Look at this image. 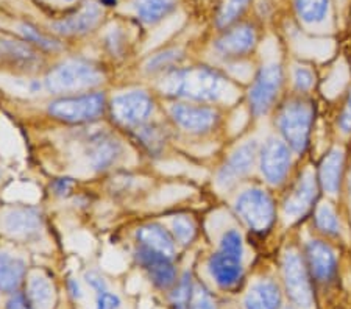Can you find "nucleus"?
Wrapping results in <instances>:
<instances>
[{
	"label": "nucleus",
	"instance_id": "a18cd8bd",
	"mask_svg": "<svg viewBox=\"0 0 351 309\" xmlns=\"http://www.w3.org/2000/svg\"><path fill=\"white\" fill-rule=\"evenodd\" d=\"M350 195H351V177H350Z\"/></svg>",
	"mask_w": 351,
	"mask_h": 309
},
{
	"label": "nucleus",
	"instance_id": "49530a36",
	"mask_svg": "<svg viewBox=\"0 0 351 309\" xmlns=\"http://www.w3.org/2000/svg\"><path fill=\"white\" fill-rule=\"evenodd\" d=\"M0 180H2V169H0Z\"/></svg>",
	"mask_w": 351,
	"mask_h": 309
},
{
	"label": "nucleus",
	"instance_id": "ea45409f",
	"mask_svg": "<svg viewBox=\"0 0 351 309\" xmlns=\"http://www.w3.org/2000/svg\"><path fill=\"white\" fill-rule=\"evenodd\" d=\"M339 125H341V128L345 133L351 132V95L347 102V106H345V110L342 112L341 119H339Z\"/></svg>",
	"mask_w": 351,
	"mask_h": 309
},
{
	"label": "nucleus",
	"instance_id": "b1692460",
	"mask_svg": "<svg viewBox=\"0 0 351 309\" xmlns=\"http://www.w3.org/2000/svg\"><path fill=\"white\" fill-rule=\"evenodd\" d=\"M178 0H132L134 16L145 25L161 22L175 8Z\"/></svg>",
	"mask_w": 351,
	"mask_h": 309
},
{
	"label": "nucleus",
	"instance_id": "473e14b6",
	"mask_svg": "<svg viewBox=\"0 0 351 309\" xmlns=\"http://www.w3.org/2000/svg\"><path fill=\"white\" fill-rule=\"evenodd\" d=\"M173 234L181 244H189L195 234V225L189 217L180 216L173 221Z\"/></svg>",
	"mask_w": 351,
	"mask_h": 309
},
{
	"label": "nucleus",
	"instance_id": "f3484780",
	"mask_svg": "<svg viewBox=\"0 0 351 309\" xmlns=\"http://www.w3.org/2000/svg\"><path fill=\"white\" fill-rule=\"evenodd\" d=\"M315 178L311 172H304L298 180L295 188L285 201V212L287 217H300L306 212L315 199Z\"/></svg>",
	"mask_w": 351,
	"mask_h": 309
},
{
	"label": "nucleus",
	"instance_id": "393cba45",
	"mask_svg": "<svg viewBox=\"0 0 351 309\" xmlns=\"http://www.w3.org/2000/svg\"><path fill=\"white\" fill-rule=\"evenodd\" d=\"M343 167V153L342 150L334 149L325 156L324 162L320 166V183L325 190L331 194H336L341 184Z\"/></svg>",
	"mask_w": 351,
	"mask_h": 309
},
{
	"label": "nucleus",
	"instance_id": "c9c22d12",
	"mask_svg": "<svg viewBox=\"0 0 351 309\" xmlns=\"http://www.w3.org/2000/svg\"><path fill=\"white\" fill-rule=\"evenodd\" d=\"M293 82H295V86L300 91H306L313 86L314 75L306 67H297L295 72H293Z\"/></svg>",
	"mask_w": 351,
	"mask_h": 309
},
{
	"label": "nucleus",
	"instance_id": "4be33fe9",
	"mask_svg": "<svg viewBox=\"0 0 351 309\" xmlns=\"http://www.w3.org/2000/svg\"><path fill=\"white\" fill-rule=\"evenodd\" d=\"M281 305V294L274 281H259L248 291L243 300L245 309H278Z\"/></svg>",
	"mask_w": 351,
	"mask_h": 309
},
{
	"label": "nucleus",
	"instance_id": "58836bf2",
	"mask_svg": "<svg viewBox=\"0 0 351 309\" xmlns=\"http://www.w3.org/2000/svg\"><path fill=\"white\" fill-rule=\"evenodd\" d=\"M86 281L90 288H93L94 291H97V294H101V292L106 291V284H105L104 278H101L97 273H94V272L86 273Z\"/></svg>",
	"mask_w": 351,
	"mask_h": 309
},
{
	"label": "nucleus",
	"instance_id": "c03bdc74",
	"mask_svg": "<svg viewBox=\"0 0 351 309\" xmlns=\"http://www.w3.org/2000/svg\"><path fill=\"white\" fill-rule=\"evenodd\" d=\"M61 2H63V3H66V5H72V3H75V2H78V0H61Z\"/></svg>",
	"mask_w": 351,
	"mask_h": 309
},
{
	"label": "nucleus",
	"instance_id": "f704fd0d",
	"mask_svg": "<svg viewBox=\"0 0 351 309\" xmlns=\"http://www.w3.org/2000/svg\"><path fill=\"white\" fill-rule=\"evenodd\" d=\"M125 36H123L122 33V28H111V32H108V35L105 38V44L106 47H108L112 53H119L121 50L125 46Z\"/></svg>",
	"mask_w": 351,
	"mask_h": 309
},
{
	"label": "nucleus",
	"instance_id": "4468645a",
	"mask_svg": "<svg viewBox=\"0 0 351 309\" xmlns=\"http://www.w3.org/2000/svg\"><path fill=\"white\" fill-rule=\"evenodd\" d=\"M173 121L178 123L181 128L192 133L208 132L217 121L216 111L206 106H195V105H173L171 110Z\"/></svg>",
	"mask_w": 351,
	"mask_h": 309
},
{
	"label": "nucleus",
	"instance_id": "423d86ee",
	"mask_svg": "<svg viewBox=\"0 0 351 309\" xmlns=\"http://www.w3.org/2000/svg\"><path fill=\"white\" fill-rule=\"evenodd\" d=\"M237 214L254 232H265L275 219V206L270 195L261 189L245 190L236 203Z\"/></svg>",
	"mask_w": 351,
	"mask_h": 309
},
{
	"label": "nucleus",
	"instance_id": "37998d69",
	"mask_svg": "<svg viewBox=\"0 0 351 309\" xmlns=\"http://www.w3.org/2000/svg\"><path fill=\"white\" fill-rule=\"evenodd\" d=\"M97 2H99L104 8H112V7H117L119 0H97Z\"/></svg>",
	"mask_w": 351,
	"mask_h": 309
},
{
	"label": "nucleus",
	"instance_id": "9b49d317",
	"mask_svg": "<svg viewBox=\"0 0 351 309\" xmlns=\"http://www.w3.org/2000/svg\"><path fill=\"white\" fill-rule=\"evenodd\" d=\"M291 166V153L282 140L270 138L261 150V172L270 183L278 184L287 175Z\"/></svg>",
	"mask_w": 351,
	"mask_h": 309
},
{
	"label": "nucleus",
	"instance_id": "7ed1b4c3",
	"mask_svg": "<svg viewBox=\"0 0 351 309\" xmlns=\"http://www.w3.org/2000/svg\"><path fill=\"white\" fill-rule=\"evenodd\" d=\"M101 82L104 74L97 66L84 60H69L49 72L45 88L53 94H66L94 88Z\"/></svg>",
	"mask_w": 351,
	"mask_h": 309
},
{
	"label": "nucleus",
	"instance_id": "f03ea898",
	"mask_svg": "<svg viewBox=\"0 0 351 309\" xmlns=\"http://www.w3.org/2000/svg\"><path fill=\"white\" fill-rule=\"evenodd\" d=\"M209 272L222 289H234L241 284L242 269V238L236 230H230L220 240V249L209 258Z\"/></svg>",
	"mask_w": 351,
	"mask_h": 309
},
{
	"label": "nucleus",
	"instance_id": "a19ab883",
	"mask_svg": "<svg viewBox=\"0 0 351 309\" xmlns=\"http://www.w3.org/2000/svg\"><path fill=\"white\" fill-rule=\"evenodd\" d=\"M72 188V180L71 178H58L53 183V189L58 195H64L69 193V189Z\"/></svg>",
	"mask_w": 351,
	"mask_h": 309
},
{
	"label": "nucleus",
	"instance_id": "1a4fd4ad",
	"mask_svg": "<svg viewBox=\"0 0 351 309\" xmlns=\"http://www.w3.org/2000/svg\"><path fill=\"white\" fill-rule=\"evenodd\" d=\"M154 111V100L144 91H132L112 99V117L122 125H139Z\"/></svg>",
	"mask_w": 351,
	"mask_h": 309
},
{
	"label": "nucleus",
	"instance_id": "5701e85b",
	"mask_svg": "<svg viewBox=\"0 0 351 309\" xmlns=\"http://www.w3.org/2000/svg\"><path fill=\"white\" fill-rule=\"evenodd\" d=\"M27 266L21 258L0 253V292H16L25 278Z\"/></svg>",
	"mask_w": 351,
	"mask_h": 309
},
{
	"label": "nucleus",
	"instance_id": "72a5a7b5",
	"mask_svg": "<svg viewBox=\"0 0 351 309\" xmlns=\"http://www.w3.org/2000/svg\"><path fill=\"white\" fill-rule=\"evenodd\" d=\"M189 309H217V306L213 297L208 294V291L203 288H194Z\"/></svg>",
	"mask_w": 351,
	"mask_h": 309
},
{
	"label": "nucleus",
	"instance_id": "a878e982",
	"mask_svg": "<svg viewBox=\"0 0 351 309\" xmlns=\"http://www.w3.org/2000/svg\"><path fill=\"white\" fill-rule=\"evenodd\" d=\"M25 295L28 297V300H30V303L35 308L49 309L50 303H52V299H53V288L47 278L36 273L30 278L28 291Z\"/></svg>",
	"mask_w": 351,
	"mask_h": 309
},
{
	"label": "nucleus",
	"instance_id": "c756f323",
	"mask_svg": "<svg viewBox=\"0 0 351 309\" xmlns=\"http://www.w3.org/2000/svg\"><path fill=\"white\" fill-rule=\"evenodd\" d=\"M192 294H194V286H192L191 273H184L171 294L172 309H189Z\"/></svg>",
	"mask_w": 351,
	"mask_h": 309
},
{
	"label": "nucleus",
	"instance_id": "7c9ffc66",
	"mask_svg": "<svg viewBox=\"0 0 351 309\" xmlns=\"http://www.w3.org/2000/svg\"><path fill=\"white\" fill-rule=\"evenodd\" d=\"M315 222H317V227L326 234L336 236L339 234V232H341V225H339L337 217L331 210V206L328 205H322L319 210H317Z\"/></svg>",
	"mask_w": 351,
	"mask_h": 309
},
{
	"label": "nucleus",
	"instance_id": "20e7f679",
	"mask_svg": "<svg viewBox=\"0 0 351 309\" xmlns=\"http://www.w3.org/2000/svg\"><path fill=\"white\" fill-rule=\"evenodd\" d=\"M105 102V95L101 92L72 95V97H64L50 103L49 114L55 119L69 123L90 122L104 114Z\"/></svg>",
	"mask_w": 351,
	"mask_h": 309
},
{
	"label": "nucleus",
	"instance_id": "0eeeda50",
	"mask_svg": "<svg viewBox=\"0 0 351 309\" xmlns=\"http://www.w3.org/2000/svg\"><path fill=\"white\" fill-rule=\"evenodd\" d=\"M104 7L99 2L88 0L83 2L73 13L66 18L53 21L50 24V30L58 33L61 36H82L94 32L104 19Z\"/></svg>",
	"mask_w": 351,
	"mask_h": 309
},
{
	"label": "nucleus",
	"instance_id": "bb28decb",
	"mask_svg": "<svg viewBox=\"0 0 351 309\" xmlns=\"http://www.w3.org/2000/svg\"><path fill=\"white\" fill-rule=\"evenodd\" d=\"M18 32L21 33L22 39H25L27 42H30L35 47L47 50V52H55V50L61 49V44L56 39L47 36L30 22H21L18 25Z\"/></svg>",
	"mask_w": 351,
	"mask_h": 309
},
{
	"label": "nucleus",
	"instance_id": "c85d7f7f",
	"mask_svg": "<svg viewBox=\"0 0 351 309\" xmlns=\"http://www.w3.org/2000/svg\"><path fill=\"white\" fill-rule=\"evenodd\" d=\"M252 0H223L217 13V25L220 28L230 27L247 10Z\"/></svg>",
	"mask_w": 351,
	"mask_h": 309
},
{
	"label": "nucleus",
	"instance_id": "39448f33",
	"mask_svg": "<svg viewBox=\"0 0 351 309\" xmlns=\"http://www.w3.org/2000/svg\"><path fill=\"white\" fill-rule=\"evenodd\" d=\"M311 123H313V108L303 102L287 103L282 108L278 119L282 136L295 151H303L306 149Z\"/></svg>",
	"mask_w": 351,
	"mask_h": 309
},
{
	"label": "nucleus",
	"instance_id": "dca6fc26",
	"mask_svg": "<svg viewBox=\"0 0 351 309\" xmlns=\"http://www.w3.org/2000/svg\"><path fill=\"white\" fill-rule=\"evenodd\" d=\"M306 256L313 277L319 283H328L336 275V256L326 244L311 240L306 247Z\"/></svg>",
	"mask_w": 351,
	"mask_h": 309
},
{
	"label": "nucleus",
	"instance_id": "f257e3e1",
	"mask_svg": "<svg viewBox=\"0 0 351 309\" xmlns=\"http://www.w3.org/2000/svg\"><path fill=\"white\" fill-rule=\"evenodd\" d=\"M226 84L225 78L217 71L205 66L178 69L167 74L160 83V89L167 95L184 97L191 100L214 102L223 97Z\"/></svg>",
	"mask_w": 351,
	"mask_h": 309
},
{
	"label": "nucleus",
	"instance_id": "6ab92c4d",
	"mask_svg": "<svg viewBox=\"0 0 351 309\" xmlns=\"http://www.w3.org/2000/svg\"><path fill=\"white\" fill-rule=\"evenodd\" d=\"M0 58L18 67H32L39 61L35 46L25 39L0 35Z\"/></svg>",
	"mask_w": 351,
	"mask_h": 309
},
{
	"label": "nucleus",
	"instance_id": "9d476101",
	"mask_svg": "<svg viewBox=\"0 0 351 309\" xmlns=\"http://www.w3.org/2000/svg\"><path fill=\"white\" fill-rule=\"evenodd\" d=\"M282 83V71L278 64L264 66L253 83L250 91L252 111L256 116L267 112L274 103Z\"/></svg>",
	"mask_w": 351,
	"mask_h": 309
},
{
	"label": "nucleus",
	"instance_id": "f8f14e48",
	"mask_svg": "<svg viewBox=\"0 0 351 309\" xmlns=\"http://www.w3.org/2000/svg\"><path fill=\"white\" fill-rule=\"evenodd\" d=\"M138 261L143 266L149 277L156 288L160 289H169L177 281V271H175L171 258L156 253L150 249L139 245L138 251Z\"/></svg>",
	"mask_w": 351,
	"mask_h": 309
},
{
	"label": "nucleus",
	"instance_id": "e433bc0d",
	"mask_svg": "<svg viewBox=\"0 0 351 309\" xmlns=\"http://www.w3.org/2000/svg\"><path fill=\"white\" fill-rule=\"evenodd\" d=\"M121 306V299L112 292H101L97 295V309H117Z\"/></svg>",
	"mask_w": 351,
	"mask_h": 309
},
{
	"label": "nucleus",
	"instance_id": "79ce46f5",
	"mask_svg": "<svg viewBox=\"0 0 351 309\" xmlns=\"http://www.w3.org/2000/svg\"><path fill=\"white\" fill-rule=\"evenodd\" d=\"M69 289H71V294L75 297V299H80L82 291H80V286H78L75 280H69Z\"/></svg>",
	"mask_w": 351,
	"mask_h": 309
},
{
	"label": "nucleus",
	"instance_id": "4c0bfd02",
	"mask_svg": "<svg viewBox=\"0 0 351 309\" xmlns=\"http://www.w3.org/2000/svg\"><path fill=\"white\" fill-rule=\"evenodd\" d=\"M8 309H35L28 297L24 294H16L13 299L8 301Z\"/></svg>",
	"mask_w": 351,
	"mask_h": 309
},
{
	"label": "nucleus",
	"instance_id": "a211bd4d",
	"mask_svg": "<svg viewBox=\"0 0 351 309\" xmlns=\"http://www.w3.org/2000/svg\"><path fill=\"white\" fill-rule=\"evenodd\" d=\"M3 228L14 238H30L41 228V214L35 208H16L5 216Z\"/></svg>",
	"mask_w": 351,
	"mask_h": 309
},
{
	"label": "nucleus",
	"instance_id": "cd10ccee",
	"mask_svg": "<svg viewBox=\"0 0 351 309\" xmlns=\"http://www.w3.org/2000/svg\"><path fill=\"white\" fill-rule=\"evenodd\" d=\"M298 16L308 24H317L325 19L328 13V0H295Z\"/></svg>",
	"mask_w": 351,
	"mask_h": 309
},
{
	"label": "nucleus",
	"instance_id": "2eb2a0df",
	"mask_svg": "<svg viewBox=\"0 0 351 309\" xmlns=\"http://www.w3.org/2000/svg\"><path fill=\"white\" fill-rule=\"evenodd\" d=\"M256 42V33L250 25H239L223 33L217 39L216 50L217 52L230 58V56H241L250 52Z\"/></svg>",
	"mask_w": 351,
	"mask_h": 309
},
{
	"label": "nucleus",
	"instance_id": "aec40b11",
	"mask_svg": "<svg viewBox=\"0 0 351 309\" xmlns=\"http://www.w3.org/2000/svg\"><path fill=\"white\" fill-rule=\"evenodd\" d=\"M121 153V144L114 138L106 136V134H99V136L90 139L88 147L90 164H93L94 169H97V171H105V169L114 164Z\"/></svg>",
	"mask_w": 351,
	"mask_h": 309
},
{
	"label": "nucleus",
	"instance_id": "ddd939ff",
	"mask_svg": "<svg viewBox=\"0 0 351 309\" xmlns=\"http://www.w3.org/2000/svg\"><path fill=\"white\" fill-rule=\"evenodd\" d=\"M256 156V143L254 140H248V143L242 144L239 149H236L230 160L225 162V166L220 169L217 175V184L220 188H230L241 180L243 175H247L250 171Z\"/></svg>",
	"mask_w": 351,
	"mask_h": 309
},
{
	"label": "nucleus",
	"instance_id": "412c9836",
	"mask_svg": "<svg viewBox=\"0 0 351 309\" xmlns=\"http://www.w3.org/2000/svg\"><path fill=\"white\" fill-rule=\"evenodd\" d=\"M136 239H138L139 245L154 250L156 253H161V255L172 260L175 253V240L171 233H169L164 227H161V225H144V227H141L138 232H136Z\"/></svg>",
	"mask_w": 351,
	"mask_h": 309
},
{
	"label": "nucleus",
	"instance_id": "2f4dec72",
	"mask_svg": "<svg viewBox=\"0 0 351 309\" xmlns=\"http://www.w3.org/2000/svg\"><path fill=\"white\" fill-rule=\"evenodd\" d=\"M181 58L180 55V50L177 49H167L164 50V52H160L149 58L147 61V71L149 72H156V71H162L166 69V67L172 66L173 63H177V61Z\"/></svg>",
	"mask_w": 351,
	"mask_h": 309
},
{
	"label": "nucleus",
	"instance_id": "6e6552de",
	"mask_svg": "<svg viewBox=\"0 0 351 309\" xmlns=\"http://www.w3.org/2000/svg\"><path fill=\"white\" fill-rule=\"evenodd\" d=\"M282 272H285L286 289L291 300L298 308L309 309L314 301L313 289H311L306 269H304L302 258L298 256L297 251L289 250L286 253L285 261H282Z\"/></svg>",
	"mask_w": 351,
	"mask_h": 309
}]
</instances>
